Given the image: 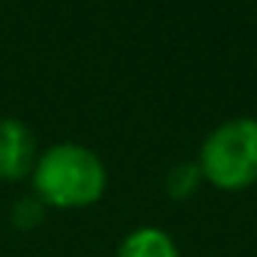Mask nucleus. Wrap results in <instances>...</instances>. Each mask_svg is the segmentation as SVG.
Instances as JSON below:
<instances>
[{
    "label": "nucleus",
    "instance_id": "f257e3e1",
    "mask_svg": "<svg viewBox=\"0 0 257 257\" xmlns=\"http://www.w3.org/2000/svg\"><path fill=\"white\" fill-rule=\"evenodd\" d=\"M34 188L45 205L83 207L105 191V166L89 147L72 141L53 144L34 163Z\"/></svg>",
    "mask_w": 257,
    "mask_h": 257
},
{
    "label": "nucleus",
    "instance_id": "f03ea898",
    "mask_svg": "<svg viewBox=\"0 0 257 257\" xmlns=\"http://www.w3.org/2000/svg\"><path fill=\"white\" fill-rule=\"evenodd\" d=\"M199 172L221 191L257 183V119L235 116L207 133L199 150Z\"/></svg>",
    "mask_w": 257,
    "mask_h": 257
},
{
    "label": "nucleus",
    "instance_id": "7ed1b4c3",
    "mask_svg": "<svg viewBox=\"0 0 257 257\" xmlns=\"http://www.w3.org/2000/svg\"><path fill=\"white\" fill-rule=\"evenodd\" d=\"M36 163V141L25 122L0 119V177L17 180Z\"/></svg>",
    "mask_w": 257,
    "mask_h": 257
},
{
    "label": "nucleus",
    "instance_id": "20e7f679",
    "mask_svg": "<svg viewBox=\"0 0 257 257\" xmlns=\"http://www.w3.org/2000/svg\"><path fill=\"white\" fill-rule=\"evenodd\" d=\"M116 257H180V251L163 229L139 227L119 243Z\"/></svg>",
    "mask_w": 257,
    "mask_h": 257
},
{
    "label": "nucleus",
    "instance_id": "39448f33",
    "mask_svg": "<svg viewBox=\"0 0 257 257\" xmlns=\"http://www.w3.org/2000/svg\"><path fill=\"white\" fill-rule=\"evenodd\" d=\"M199 177H202V172H199L196 163H191V161L174 163L166 174V194L172 196V199H185V196H191L196 191Z\"/></svg>",
    "mask_w": 257,
    "mask_h": 257
},
{
    "label": "nucleus",
    "instance_id": "423d86ee",
    "mask_svg": "<svg viewBox=\"0 0 257 257\" xmlns=\"http://www.w3.org/2000/svg\"><path fill=\"white\" fill-rule=\"evenodd\" d=\"M42 207H45V202H42V199H31V196L17 199V202H14V207H12V221H14V227H20V229L36 227V224L42 221V213H45Z\"/></svg>",
    "mask_w": 257,
    "mask_h": 257
}]
</instances>
